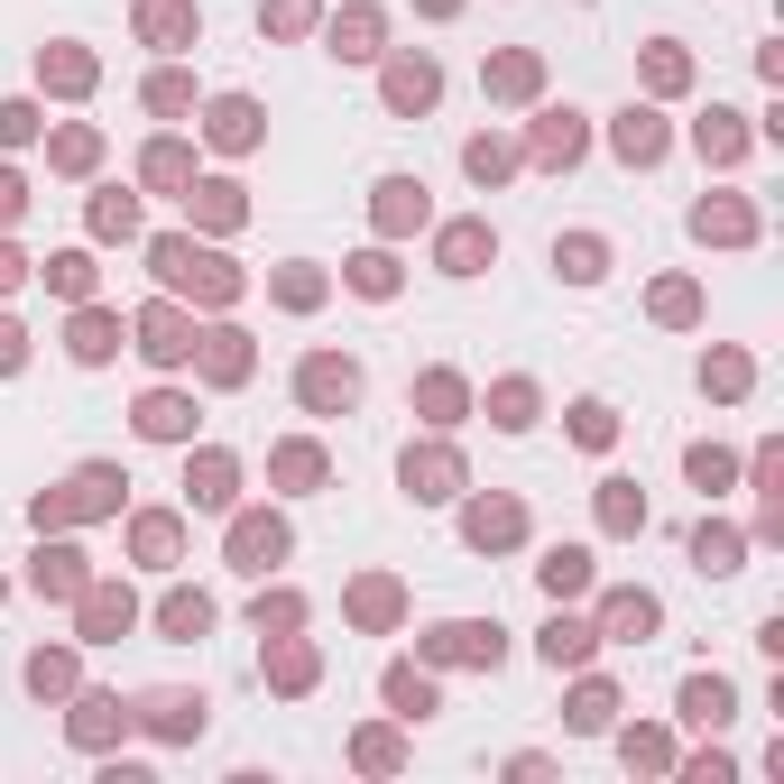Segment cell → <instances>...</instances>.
Wrapping results in <instances>:
<instances>
[{"instance_id": "3", "label": "cell", "mask_w": 784, "mask_h": 784, "mask_svg": "<svg viewBox=\"0 0 784 784\" xmlns=\"http://www.w3.org/2000/svg\"><path fill=\"white\" fill-rule=\"evenodd\" d=\"M139 425H148V434H186V406H176V398H148Z\"/></svg>"}, {"instance_id": "2", "label": "cell", "mask_w": 784, "mask_h": 784, "mask_svg": "<svg viewBox=\"0 0 784 784\" xmlns=\"http://www.w3.org/2000/svg\"><path fill=\"white\" fill-rule=\"evenodd\" d=\"M148 351H157V360H176V351H186V332H176V314H148Z\"/></svg>"}, {"instance_id": "4", "label": "cell", "mask_w": 784, "mask_h": 784, "mask_svg": "<svg viewBox=\"0 0 784 784\" xmlns=\"http://www.w3.org/2000/svg\"><path fill=\"white\" fill-rule=\"evenodd\" d=\"M388 93H398V102H434V74H425V65H406V74H398Z\"/></svg>"}, {"instance_id": "1", "label": "cell", "mask_w": 784, "mask_h": 784, "mask_svg": "<svg viewBox=\"0 0 784 784\" xmlns=\"http://www.w3.org/2000/svg\"><path fill=\"white\" fill-rule=\"evenodd\" d=\"M351 388H360V379H351V360H314V370H305V398H314V406L351 398Z\"/></svg>"}]
</instances>
